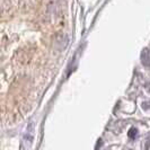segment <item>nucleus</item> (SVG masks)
I'll list each match as a JSON object with an SVG mask.
<instances>
[{
	"instance_id": "f03ea898",
	"label": "nucleus",
	"mask_w": 150,
	"mask_h": 150,
	"mask_svg": "<svg viewBox=\"0 0 150 150\" xmlns=\"http://www.w3.org/2000/svg\"><path fill=\"white\" fill-rule=\"evenodd\" d=\"M128 135L130 139H135V137L138 135V130H137L135 128H131L130 130H129Z\"/></svg>"
},
{
	"instance_id": "f257e3e1",
	"label": "nucleus",
	"mask_w": 150,
	"mask_h": 150,
	"mask_svg": "<svg viewBox=\"0 0 150 150\" xmlns=\"http://www.w3.org/2000/svg\"><path fill=\"white\" fill-rule=\"evenodd\" d=\"M141 62H142V64L144 67H150V53L147 49H144L142 53H141Z\"/></svg>"
}]
</instances>
